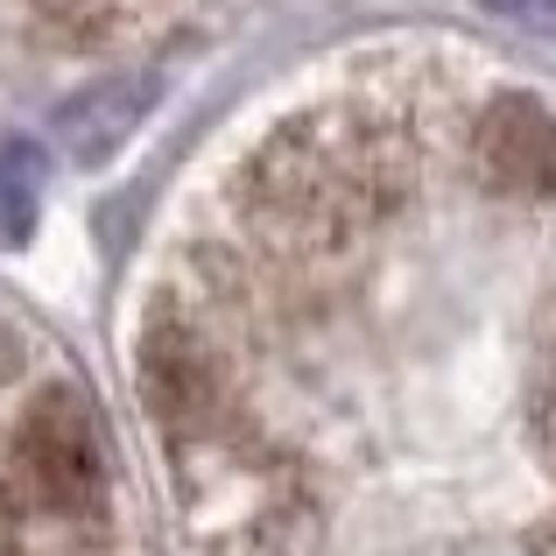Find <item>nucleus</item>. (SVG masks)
I'll use <instances>...</instances> for the list:
<instances>
[{
  "label": "nucleus",
  "mask_w": 556,
  "mask_h": 556,
  "mask_svg": "<svg viewBox=\"0 0 556 556\" xmlns=\"http://www.w3.org/2000/svg\"><path fill=\"white\" fill-rule=\"evenodd\" d=\"M14 493L36 515H85L106 493V444L85 394L50 388L14 437Z\"/></svg>",
  "instance_id": "1"
},
{
  "label": "nucleus",
  "mask_w": 556,
  "mask_h": 556,
  "mask_svg": "<svg viewBox=\"0 0 556 556\" xmlns=\"http://www.w3.org/2000/svg\"><path fill=\"white\" fill-rule=\"evenodd\" d=\"M479 177L515 198H556V113L535 99H507L479 121Z\"/></svg>",
  "instance_id": "2"
},
{
  "label": "nucleus",
  "mask_w": 556,
  "mask_h": 556,
  "mask_svg": "<svg viewBox=\"0 0 556 556\" xmlns=\"http://www.w3.org/2000/svg\"><path fill=\"white\" fill-rule=\"evenodd\" d=\"M141 388H149V408L177 430H204L218 416V367L190 331H155L141 353Z\"/></svg>",
  "instance_id": "3"
},
{
  "label": "nucleus",
  "mask_w": 556,
  "mask_h": 556,
  "mask_svg": "<svg viewBox=\"0 0 556 556\" xmlns=\"http://www.w3.org/2000/svg\"><path fill=\"white\" fill-rule=\"evenodd\" d=\"M149 106V85L141 78H127V85H99L92 99H78V106L64 113V141L78 155H106L113 141L127 135V127H135V113Z\"/></svg>",
  "instance_id": "4"
},
{
  "label": "nucleus",
  "mask_w": 556,
  "mask_h": 556,
  "mask_svg": "<svg viewBox=\"0 0 556 556\" xmlns=\"http://www.w3.org/2000/svg\"><path fill=\"white\" fill-rule=\"evenodd\" d=\"M36 184H42V163L28 141H8L0 149V240H22L28 218H36Z\"/></svg>",
  "instance_id": "5"
},
{
  "label": "nucleus",
  "mask_w": 556,
  "mask_h": 556,
  "mask_svg": "<svg viewBox=\"0 0 556 556\" xmlns=\"http://www.w3.org/2000/svg\"><path fill=\"white\" fill-rule=\"evenodd\" d=\"M486 8H501V14H556V0H486Z\"/></svg>",
  "instance_id": "6"
}]
</instances>
